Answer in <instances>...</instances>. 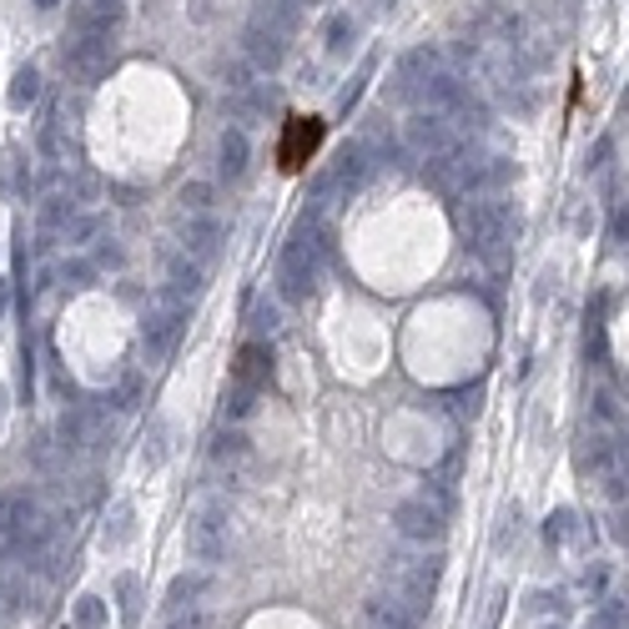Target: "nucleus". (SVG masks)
Wrapping results in <instances>:
<instances>
[{
	"instance_id": "f257e3e1",
	"label": "nucleus",
	"mask_w": 629,
	"mask_h": 629,
	"mask_svg": "<svg viewBox=\"0 0 629 629\" xmlns=\"http://www.w3.org/2000/svg\"><path fill=\"white\" fill-rule=\"evenodd\" d=\"M297 25H302V0H257V11L247 21V56L262 71H277L293 46Z\"/></svg>"
},
{
	"instance_id": "f03ea898",
	"label": "nucleus",
	"mask_w": 629,
	"mask_h": 629,
	"mask_svg": "<svg viewBox=\"0 0 629 629\" xmlns=\"http://www.w3.org/2000/svg\"><path fill=\"white\" fill-rule=\"evenodd\" d=\"M111 51H117V31H76L60 51L66 60V71L81 76V81H96V76L111 66Z\"/></svg>"
},
{
	"instance_id": "7ed1b4c3",
	"label": "nucleus",
	"mask_w": 629,
	"mask_h": 629,
	"mask_svg": "<svg viewBox=\"0 0 629 629\" xmlns=\"http://www.w3.org/2000/svg\"><path fill=\"white\" fill-rule=\"evenodd\" d=\"M267 368H273V353L262 343H247L238 353V368H232V398H227V413L242 418L252 408V398L262 393V383H267Z\"/></svg>"
},
{
	"instance_id": "20e7f679",
	"label": "nucleus",
	"mask_w": 629,
	"mask_h": 629,
	"mask_svg": "<svg viewBox=\"0 0 629 629\" xmlns=\"http://www.w3.org/2000/svg\"><path fill=\"white\" fill-rule=\"evenodd\" d=\"M318 146H322V121L318 117H287L283 142H277V167H283L287 177H297V172L312 162Z\"/></svg>"
},
{
	"instance_id": "39448f33",
	"label": "nucleus",
	"mask_w": 629,
	"mask_h": 629,
	"mask_svg": "<svg viewBox=\"0 0 629 629\" xmlns=\"http://www.w3.org/2000/svg\"><path fill=\"white\" fill-rule=\"evenodd\" d=\"M574 468H580L589 484H609L619 474V453L609 433H584L580 449H574Z\"/></svg>"
},
{
	"instance_id": "423d86ee",
	"label": "nucleus",
	"mask_w": 629,
	"mask_h": 629,
	"mask_svg": "<svg viewBox=\"0 0 629 629\" xmlns=\"http://www.w3.org/2000/svg\"><path fill=\"white\" fill-rule=\"evenodd\" d=\"M408 142L423 156H443L453 146V126L443 117H433V111H418V117L408 121Z\"/></svg>"
},
{
	"instance_id": "0eeeda50",
	"label": "nucleus",
	"mask_w": 629,
	"mask_h": 629,
	"mask_svg": "<svg viewBox=\"0 0 629 629\" xmlns=\"http://www.w3.org/2000/svg\"><path fill=\"white\" fill-rule=\"evenodd\" d=\"M398 529H404L408 539H439L443 534V514L428 499H408V504H398Z\"/></svg>"
},
{
	"instance_id": "6e6552de",
	"label": "nucleus",
	"mask_w": 629,
	"mask_h": 629,
	"mask_svg": "<svg viewBox=\"0 0 629 629\" xmlns=\"http://www.w3.org/2000/svg\"><path fill=\"white\" fill-rule=\"evenodd\" d=\"M312 273H318V262H312V247L302 238L287 247V262H283V283H287V297H302L312 287Z\"/></svg>"
},
{
	"instance_id": "1a4fd4ad",
	"label": "nucleus",
	"mask_w": 629,
	"mask_h": 629,
	"mask_svg": "<svg viewBox=\"0 0 629 629\" xmlns=\"http://www.w3.org/2000/svg\"><path fill=\"white\" fill-rule=\"evenodd\" d=\"M242 167H247V136L232 126L222 136V172H227V177H242Z\"/></svg>"
},
{
	"instance_id": "9d476101",
	"label": "nucleus",
	"mask_w": 629,
	"mask_h": 629,
	"mask_svg": "<svg viewBox=\"0 0 629 629\" xmlns=\"http://www.w3.org/2000/svg\"><path fill=\"white\" fill-rule=\"evenodd\" d=\"M217 549H222V539H217V519H212V514H207V519H197V529H191V554L212 559Z\"/></svg>"
},
{
	"instance_id": "9b49d317",
	"label": "nucleus",
	"mask_w": 629,
	"mask_h": 629,
	"mask_svg": "<svg viewBox=\"0 0 629 629\" xmlns=\"http://www.w3.org/2000/svg\"><path fill=\"white\" fill-rule=\"evenodd\" d=\"M589 629H629V609L625 605H594Z\"/></svg>"
},
{
	"instance_id": "f8f14e48",
	"label": "nucleus",
	"mask_w": 629,
	"mask_h": 629,
	"mask_svg": "<svg viewBox=\"0 0 629 629\" xmlns=\"http://www.w3.org/2000/svg\"><path fill=\"white\" fill-rule=\"evenodd\" d=\"M31 96H36V71H21V76H15V86H11V101H15V107H25Z\"/></svg>"
},
{
	"instance_id": "ddd939ff",
	"label": "nucleus",
	"mask_w": 629,
	"mask_h": 629,
	"mask_svg": "<svg viewBox=\"0 0 629 629\" xmlns=\"http://www.w3.org/2000/svg\"><path fill=\"white\" fill-rule=\"evenodd\" d=\"M347 41H353V21H347V15H338V21L328 25V46H333V51H343Z\"/></svg>"
},
{
	"instance_id": "4468645a",
	"label": "nucleus",
	"mask_w": 629,
	"mask_h": 629,
	"mask_svg": "<svg viewBox=\"0 0 629 629\" xmlns=\"http://www.w3.org/2000/svg\"><path fill=\"white\" fill-rule=\"evenodd\" d=\"M615 238L629 242V207H619V212H615Z\"/></svg>"
},
{
	"instance_id": "2eb2a0df",
	"label": "nucleus",
	"mask_w": 629,
	"mask_h": 629,
	"mask_svg": "<svg viewBox=\"0 0 629 629\" xmlns=\"http://www.w3.org/2000/svg\"><path fill=\"white\" fill-rule=\"evenodd\" d=\"M584 584H589V589L599 594V589H605V570H589V574H584Z\"/></svg>"
},
{
	"instance_id": "dca6fc26",
	"label": "nucleus",
	"mask_w": 629,
	"mask_h": 629,
	"mask_svg": "<svg viewBox=\"0 0 629 629\" xmlns=\"http://www.w3.org/2000/svg\"><path fill=\"white\" fill-rule=\"evenodd\" d=\"M36 5H41V11H51V5H56V0H36Z\"/></svg>"
},
{
	"instance_id": "f3484780",
	"label": "nucleus",
	"mask_w": 629,
	"mask_h": 629,
	"mask_svg": "<svg viewBox=\"0 0 629 629\" xmlns=\"http://www.w3.org/2000/svg\"><path fill=\"white\" fill-rule=\"evenodd\" d=\"M302 5H318V0H302Z\"/></svg>"
}]
</instances>
